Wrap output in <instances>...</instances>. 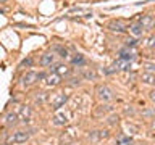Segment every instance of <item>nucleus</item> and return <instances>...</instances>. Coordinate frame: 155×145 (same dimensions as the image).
<instances>
[{
    "label": "nucleus",
    "mask_w": 155,
    "mask_h": 145,
    "mask_svg": "<svg viewBox=\"0 0 155 145\" xmlns=\"http://www.w3.org/2000/svg\"><path fill=\"white\" fill-rule=\"evenodd\" d=\"M108 111H111V106H110V105H100L99 108H97L95 114H97V116H100V114H107Z\"/></svg>",
    "instance_id": "nucleus-21"
},
{
    "label": "nucleus",
    "mask_w": 155,
    "mask_h": 145,
    "mask_svg": "<svg viewBox=\"0 0 155 145\" xmlns=\"http://www.w3.org/2000/svg\"><path fill=\"white\" fill-rule=\"evenodd\" d=\"M118 55H120V56H118L120 60H123V61H128V63H131L133 60H136V53H134L133 50H131V48H128V47L121 48Z\"/></svg>",
    "instance_id": "nucleus-9"
},
{
    "label": "nucleus",
    "mask_w": 155,
    "mask_h": 145,
    "mask_svg": "<svg viewBox=\"0 0 155 145\" xmlns=\"http://www.w3.org/2000/svg\"><path fill=\"white\" fill-rule=\"evenodd\" d=\"M71 65H73V66H84V65H86L84 55H82V53H76V55L71 58Z\"/></svg>",
    "instance_id": "nucleus-16"
},
{
    "label": "nucleus",
    "mask_w": 155,
    "mask_h": 145,
    "mask_svg": "<svg viewBox=\"0 0 155 145\" xmlns=\"http://www.w3.org/2000/svg\"><path fill=\"white\" fill-rule=\"evenodd\" d=\"M53 52H57L61 58H68V56H70V55H68V50H66V48H63L61 45H55V47H53Z\"/></svg>",
    "instance_id": "nucleus-20"
},
{
    "label": "nucleus",
    "mask_w": 155,
    "mask_h": 145,
    "mask_svg": "<svg viewBox=\"0 0 155 145\" xmlns=\"http://www.w3.org/2000/svg\"><path fill=\"white\" fill-rule=\"evenodd\" d=\"M66 102H68V95H66V94H58L55 98L52 100V110L60 111L61 106H65Z\"/></svg>",
    "instance_id": "nucleus-6"
},
{
    "label": "nucleus",
    "mask_w": 155,
    "mask_h": 145,
    "mask_svg": "<svg viewBox=\"0 0 155 145\" xmlns=\"http://www.w3.org/2000/svg\"><path fill=\"white\" fill-rule=\"evenodd\" d=\"M152 45H155V37L152 39Z\"/></svg>",
    "instance_id": "nucleus-30"
},
{
    "label": "nucleus",
    "mask_w": 155,
    "mask_h": 145,
    "mask_svg": "<svg viewBox=\"0 0 155 145\" xmlns=\"http://www.w3.org/2000/svg\"><path fill=\"white\" fill-rule=\"evenodd\" d=\"M108 29L113 32H124L126 29H128V26H126L121 19H113V21L108 23Z\"/></svg>",
    "instance_id": "nucleus-10"
},
{
    "label": "nucleus",
    "mask_w": 155,
    "mask_h": 145,
    "mask_svg": "<svg viewBox=\"0 0 155 145\" xmlns=\"http://www.w3.org/2000/svg\"><path fill=\"white\" fill-rule=\"evenodd\" d=\"M61 82V77L60 76H57V74H48V76H45V84L47 85H58Z\"/></svg>",
    "instance_id": "nucleus-15"
},
{
    "label": "nucleus",
    "mask_w": 155,
    "mask_h": 145,
    "mask_svg": "<svg viewBox=\"0 0 155 145\" xmlns=\"http://www.w3.org/2000/svg\"><path fill=\"white\" fill-rule=\"evenodd\" d=\"M31 106H28V105H21L18 108V111H16V114H18V118L23 121V123H26V121H29L31 119Z\"/></svg>",
    "instance_id": "nucleus-8"
},
{
    "label": "nucleus",
    "mask_w": 155,
    "mask_h": 145,
    "mask_svg": "<svg viewBox=\"0 0 155 145\" xmlns=\"http://www.w3.org/2000/svg\"><path fill=\"white\" fill-rule=\"evenodd\" d=\"M118 119H120V116L113 113V114H110V116H108L107 123H108V124H116V123H118Z\"/></svg>",
    "instance_id": "nucleus-23"
},
{
    "label": "nucleus",
    "mask_w": 155,
    "mask_h": 145,
    "mask_svg": "<svg viewBox=\"0 0 155 145\" xmlns=\"http://www.w3.org/2000/svg\"><path fill=\"white\" fill-rule=\"evenodd\" d=\"M53 61H55V55L53 53H44L39 60V65L41 66H52Z\"/></svg>",
    "instance_id": "nucleus-14"
},
{
    "label": "nucleus",
    "mask_w": 155,
    "mask_h": 145,
    "mask_svg": "<svg viewBox=\"0 0 155 145\" xmlns=\"http://www.w3.org/2000/svg\"><path fill=\"white\" fill-rule=\"evenodd\" d=\"M110 135V132L107 129H100V130H92L89 134V139L91 140H102V139H107Z\"/></svg>",
    "instance_id": "nucleus-12"
},
{
    "label": "nucleus",
    "mask_w": 155,
    "mask_h": 145,
    "mask_svg": "<svg viewBox=\"0 0 155 145\" xmlns=\"http://www.w3.org/2000/svg\"><path fill=\"white\" fill-rule=\"evenodd\" d=\"M18 114H16V111H10V113L5 116V123H7V126H13V124H16L18 123Z\"/></svg>",
    "instance_id": "nucleus-18"
},
{
    "label": "nucleus",
    "mask_w": 155,
    "mask_h": 145,
    "mask_svg": "<svg viewBox=\"0 0 155 145\" xmlns=\"http://www.w3.org/2000/svg\"><path fill=\"white\" fill-rule=\"evenodd\" d=\"M97 97H99L100 102L108 103V102H111L115 98V94H113V90H111L108 85H99L97 87Z\"/></svg>",
    "instance_id": "nucleus-2"
},
{
    "label": "nucleus",
    "mask_w": 155,
    "mask_h": 145,
    "mask_svg": "<svg viewBox=\"0 0 155 145\" xmlns=\"http://www.w3.org/2000/svg\"><path fill=\"white\" fill-rule=\"evenodd\" d=\"M140 81H142L144 84L153 85L155 84V74H152V72H142V74H140Z\"/></svg>",
    "instance_id": "nucleus-17"
},
{
    "label": "nucleus",
    "mask_w": 155,
    "mask_h": 145,
    "mask_svg": "<svg viewBox=\"0 0 155 145\" xmlns=\"http://www.w3.org/2000/svg\"><path fill=\"white\" fill-rule=\"evenodd\" d=\"M128 29H129V32L134 36V39H137V37H140V36L144 34V27L140 26L137 21L133 23V24H129V27H128Z\"/></svg>",
    "instance_id": "nucleus-13"
},
{
    "label": "nucleus",
    "mask_w": 155,
    "mask_h": 145,
    "mask_svg": "<svg viewBox=\"0 0 155 145\" xmlns=\"http://www.w3.org/2000/svg\"><path fill=\"white\" fill-rule=\"evenodd\" d=\"M126 47L128 48L137 47V39H128V40H126Z\"/></svg>",
    "instance_id": "nucleus-25"
},
{
    "label": "nucleus",
    "mask_w": 155,
    "mask_h": 145,
    "mask_svg": "<svg viewBox=\"0 0 155 145\" xmlns=\"http://www.w3.org/2000/svg\"><path fill=\"white\" fill-rule=\"evenodd\" d=\"M70 121V113L68 111H55V114L52 116V123L55 126H65Z\"/></svg>",
    "instance_id": "nucleus-4"
},
{
    "label": "nucleus",
    "mask_w": 155,
    "mask_h": 145,
    "mask_svg": "<svg viewBox=\"0 0 155 145\" xmlns=\"http://www.w3.org/2000/svg\"><path fill=\"white\" fill-rule=\"evenodd\" d=\"M150 127H152V130H155V119L152 121V124H150Z\"/></svg>",
    "instance_id": "nucleus-29"
},
{
    "label": "nucleus",
    "mask_w": 155,
    "mask_h": 145,
    "mask_svg": "<svg viewBox=\"0 0 155 145\" xmlns=\"http://www.w3.org/2000/svg\"><path fill=\"white\" fill-rule=\"evenodd\" d=\"M150 100H153V102H155V89L150 92Z\"/></svg>",
    "instance_id": "nucleus-28"
},
{
    "label": "nucleus",
    "mask_w": 155,
    "mask_h": 145,
    "mask_svg": "<svg viewBox=\"0 0 155 145\" xmlns=\"http://www.w3.org/2000/svg\"><path fill=\"white\" fill-rule=\"evenodd\" d=\"M79 84H81V77H73L70 82V85H79Z\"/></svg>",
    "instance_id": "nucleus-27"
},
{
    "label": "nucleus",
    "mask_w": 155,
    "mask_h": 145,
    "mask_svg": "<svg viewBox=\"0 0 155 145\" xmlns=\"http://www.w3.org/2000/svg\"><path fill=\"white\" fill-rule=\"evenodd\" d=\"M2 145H10V143H2Z\"/></svg>",
    "instance_id": "nucleus-31"
},
{
    "label": "nucleus",
    "mask_w": 155,
    "mask_h": 145,
    "mask_svg": "<svg viewBox=\"0 0 155 145\" xmlns=\"http://www.w3.org/2000/svg\"><path fill=\"white\" fill-rule=\"evenodd\" d=\"M76 137H78L76 129H74V127H70V129H66L65 132L60 135V139H58V143H60V145H71V143L76 140Z\"/></svg>",
    "instance_id": "nucleus-3"
},
{
    "label": "nucleus",
    "mask_w": 155,
    "mask_h": 145,
    "mask_svg": "<svg viewBox=\"0 0 155 145\" xmlns=\"http://www.w3.org/2000/svg\"><path fill=\"white\" fill-rule=\"evenodd\" d=\"M29 132H24V130H18V132H13L10 135V142L13 143H26L29 140Z\"/></svg>",
    "instance_id": "nucleus-5"
},
{
    "label": "nucleus",
    "mask_w": 155,
    "mask_h": 145,
    "mask_svg": "<svg viewBox=\"0 0 155 145\" xmlns=\"http://www.w3.org/2000/svg\"><path fill=\"white\" fill-rule=\"evenodd\" d=\"M45 76L47 74H44V72H36V71H28L26 74L23 76V85H32V84H36L37 81H41V79H45Z\"/></svg>",
    "instance_id": "nucleus-1"
},
{
    "label": "nucleus",
    "mask_w": 155,
    "mask_h": 145,
    "mask_svg": "<svg viewBox=\"0 0 155 145\" xmlns=\"http://www.w3.org/2000/svg\"><path fill=\"white\" fill-rule=\"evenodd\" d=\"M144 68H145V72H152V74H155V63L153 61H145Z\"/></svg>",
    "instance_id": "nucleus-22"
},
{
    "label": "nucleus",
    "mask_w": 155,
    "mask_h": 145,
    "mask_svg": "<svg viewBox=\"0 0 155 145\" xmlns=\"http://www.w3.org/2000/svg\"><path fill=\"white\" fill-rule=\"evenodd\" d=\"M116 145H133V137L121 134V135L116 137Z\"/></svg>",
    "instance_id": "nucleus-19"
},
{
    "label": "nucleus",
    "mask_w": 155,
    "mask_h": 145,
    "mask_svg": "<svg viewBox=\"0 0 155 145\" xmlns=\"http://www.w3.org/2000/svg\"><path fill=\"white\" fill-rule=\"evenodd\" d=\"M52 72H53V74H57V76H60V77H63V76L70 74L71 68L68 65H65V63H57V65L52 68Z\"/></svg>",
    "instance_id": "nucleus-7"
},
{
    "label": "nucleus",
    "mask_w": 155,
    "mask_h": 145,
    "mask_svg": "<svg viewBox=\"0 0 155 145\" xmlns=\"http://www.w3.org/2000/svg\"><path fill=\"white\" fill-rule=\"evenodd\" d=\"M45 97H47V94L45 92H41L37 97H36V103H39V105H42L44 102H45Z\"/></svg>",
    "instance_id": "nucleus-24"
},
{
    "label": "nucleus",
    "mask_w": 155,
    "mask_h": 145,
    "mask_svg": "<svg viewBox=\"0 0 155 145\" xmlns=\"http://www.w3.org/2000/svg\"><path fill=\"white\" fill-rule=\"evenodd\" d=\"M137 23H139L144 29H147V27H152V26H153L155 18L152 16V14H140L139 19H137Z\"/></svg>",
    "instance_id": "nucleus-11"
},
{
    "label": "nucleus",
    "mask_w": 155,
    "mask_h": 145,
    "mask_svg": "<svg viewBox=\"0 0 155 145\" xmlns=\"http://www.w3.org/2000/svg\"><path fill=\"white\" fill-rule=\"evenodd\" d=\"M32 63H34V60L31 56H28V58H24V60L21 61V66H32Z\"/></svg>",
    "instance_id": "nucleus-26"
}]
</instances>
